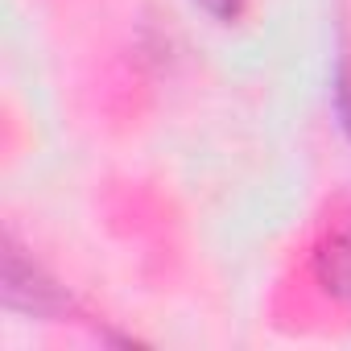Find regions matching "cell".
<instances>
[{"label": "cell", "mask_w": 351, "mask_h": 351, "mask_svg": "<svg viewBox=\"0 0 351 351\" xmlns=\"http://www.w3.org/2000/svg\"><path fill=\"white\" fill-rule=\"evenodd\" d=\"M5 302L25 314H54L62 306L54 281L34 261H25L17 244H5Z\"/></svg>", "instance_id": "cell-1"}, {"label": "cell", "mask_w": 351, "mask_h": 351, "mask_svg": "<svg viewBox=\"0 0 351 351\" xmlns=\"http://www.w3.org/2000/svg\"><path fill=\"white\" fill-rule=\"evenodd\" d=\"M314 273H318L326 293L351 302V240L347 236H330L318 248V256H314Z\"/></svg>", "instance_id": "cell-2"}, {"label": "cell", "mask_w": 351, "mask_h": 351, "mask_svg": "<svg viewBox=\"0 0 351 351\" xmlns=\"http://www.w3.org/2000/svg\"><path fill=\"white\" fill-rule=\"evenodd\" d=\"M330 91H335V112H339V124H343V132L351 136V58H339L335 79H330Z\"/></svg>", "instance_id": "cell-3"}, {"label": "cell", "mask_w": 351, "mask_h": 351, "mask_svg": "<svg viewBox=\"0 0 351 351\" xmlns=\"http://www.w3.org/2000/svg\"><path fill=\"white\" fill-rule=\"evenodd\" d=\"M199 5L215 17V21H232V17H240V9H244V0H199Z\"/></svg>", "instance_id": "cell-4"}]
</instances>
